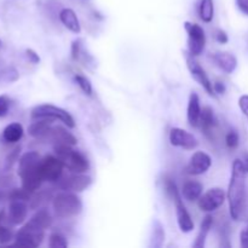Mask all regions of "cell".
<instances>
[{
	"label": "cell",
	"instance_id": "1",
	"mask_svg": "<svg viewBox=\"0 0 248 248\" xmlns=\"http://www.w3.org/2000/svg\"><path fill=\"white\" fill-rule=\"evenodd\" d=\"M246 174L242 160H235L227 194L230 216L234 220H239L242 217L246 207Z\"/></svg>",
	"mask_w": 248,
	"mask_h": 248
},
{
	"label": "cell",
	"instance_id": "2",
	"mask_svg": "<svg viewBox=\"0 0 248 248\" xmlns=\"http://www.w3.org/2000/svg\"><path fill=\"white\" fill-rule=\"evenodd\" d=\"M40 155L36 152H27L18 160V176L22 188L29 193H35L44 182L40 173Z\"/></svg>",
	"mask_w": 248,
	"mask_h": 248
},
{
	"label": "cell",
	"instance_id": "3",
	"mask_svg": "<svg viewBox=\"0 0 248 248\" xmlns=\"http://www.w3.org/2000/svg\"><path fill=\"white\" fill-rule=\"evenodd\" d=\"M55 154L64 169L69 170L72 173H85L89 171L90 164L84 154L73 149L70 145H56Z\"/></svg>",
	"mask_w": 248,
	"mask_h": 248
},
{
	"label": "cell",
	"instance_id": "4",
	"mask_svg": "<svg viewBox=\"0 0 248 248\" xmlns=\"http://www.w3.org/2000/svg\"><path fill=\"white\" fill-rule=\"evenodd\" d=\"M53 212L58 218L75 217L82 211V202L77 193L63 191L55 196L52 201Z\"/></svg>",
	"mask_w": 248,
	"mask_h": 248
},
{
	"label": "cell",
	"instance_id": "5",
	"mask_svg": "<svg viewBox=\"0 0 248 248\" xmlns=\"http://www.w3.org/2000/svg\"><path fill=\"white\" fill-rule=\"evenodd\" d=\"M165 188L171 199L173 200L174 205H176V215H177V222H178V227L181 232H190L194 230V222L191 216L189 215L188 210L184 206L183 200H182L181 193H179L178 188H177L176 183L172 179L167 178L165 181Z\"/></svg>",
	"mask_w": 248,
	"mask_h": 248
},
{
	"label": "cell",
	"instance_id": "6",
	"mask_svg": "<svg viewBox=\"0 0 248 248\" xmlns=\"http://www.w3.org/2000/svg\"><path fill=\"white\" fill-rule=\"evenodd\" d=\"M31 119L39 120V119H48V120H60L67 127L74 128L75 121L73 116L64 109L60 107L52 106V104H40L31 109Z\"/></svg>",
	"mask_w": 248,
	"mask_h": 248
},
{
	"label": "cell",
	"instance_id": "7",
	"mask_svg": "<svg viewBox=\"0 0 248 248\" xmlns=\"http://www.w3.org/2000/svg\"><path fill=\"white\" fill-rule=\"evenodd\" d=\"M45 232L31 227L28 223L23 225L15 235V246L22 248H36L41 245Z\"/></svg>",
	"mask_w": 248,
	"mask_h": 248
},
{
	"label": "cell",
	"instance_id": "8",
	"mask_svg": "<svg viewBox=\"0 0 248 248\" xmlns=\"http://www.w3.org/2000/svg\"><path fill=\"white\" fill-rule=\"evenodd\" d=\"M184 28L188 34L189 53L193 56H200L205 50L206 35L202 27L191 22H184Z\"/></svg>",
	"mask_w": 248,
	"mask_h": 248
},
{
	"label": "cell",
	"instance_id": "9",
	"mask_svg": "<svg viewBox=\"0 0 248 248\" xmlns=\"http://www.w3.org/2000/svg\"><path fill=\"white\" fill-rule=\"evenodd\" d=\"M92 183L91 177L86 176L85 173H73L69 176L61 177L56 184L63 191H70V193H81L86 190Z\"/></svg>",
	"mask_w": 248,
	"mask_h": 248
},
{
	"label": "cell",
	"instance_id": "10",
	"mask_svg": "<svg viewBox=\"0 0 248 248\" xmlns=\"http://www.w3.org/2000/svg\"><path fill=\"white\" fill-rule=\"evenodd\" d=\"M63 170L64 166L57 156L47 155L40 160V173L48 183H56L63 176Z\"/></svg>",
	"mask_w": 248,
	"mask_h": 248
},
{
	"label": "cell",
	"instance_id": "11",
	"mask_svg": "<svg viewBox=\"0 0 248 248\" xmlns=\"http://www.w3.org/2000/svg\"><path fill=\"white\" fill-rule=\"evenodd\" d=\"M225 196V191L222 188H211L198 200L199 208L203 212H213L224 203Z\"/></svg>",
	"mask_w": 248,
	"mask_h": 248
},
{
	"label": "cell",
	"instance_id": "12",
	"mask_svg": "<svg viewBox=\"0 0 248 248\" xmlns=\"http://www.w3.org/2000/svg\"><path fill=\"white\" fill-rule=\"evenodd\" d=\"M195 56L193 55H186V65H188V69L190 72L191 77L206 90L208 94H215V91H213V85L211 82L210 78L207 77L206 72L203 70V68L201 67L200 63L195 60Z\"/></svg>",
	"mask_w": 248,
	"mask_h": 248
},
{
	"label": "cell",
	"instance_id": "13",
	"mask_svg": "<svg viewBox=\"0 0 248 248\" xmlns=\"http://www.w3.org/2000/svg\"><path fill=\"white\" fill-rule=\"evenodd\" d=\"M170 143L173 147L183 148L186 150L195 149L199 144L198 140L190 132L178 127H174L170 131Z\"/></svg>",
	"mask_w": 248,
	"mask_h": 248
},
{
	"label": "cell",
	"instance_id": "14",
	"mask_svg": "<svg viewBox=\"0 0 248 248\" xmlns=\"http://www.w3.org/2000/svg\"><path fill=\"white\" fill-rule=\"evenodd\" d=\"M211 165H212V160H211L210 155L206 154L205 152H196L190 157V161L186 165V171L191 176H200L210 170Z\"/></svg>",
	"mask_w": 248,
	"mask_h": 248
},
{
	"label": "cell",
	"instance_id": "15",
	"mask_svg": "<svg viewBox=\"0 0 248 248\" xmlns=\"http://www.w3.org/2000/svg\"><path fill=\"white\" fill-rule=\"evenodd\" d=\"M45 140L52 143L53 145H70L74 147L77 145L78 140L69 132L65 130L62 126H51L48 130L47 136H46Z\"/></svg>",
	"mask_w": 248,
	"mask_h": 248
},
{
	"label": "cell",
	"instance_id": "16",
	"mask_svg": "<svg viewBox=\"0 0 248 248\" xmlns=\"http://www.w3.org/2000/svg\"><path fill=\"white\" fill-rule=\"evenodd\" d=\"M28 215V201L10 200L7 222L12 225H19L26 220Z\"/></svg>",
	"mask_w": 248,
	"mask_h": 248
},
{
	"label": "cell",
	"instance_id": "17",
	"mask_svg": "<svg viewBox=\"0 0 248 248\" xmlns=\"http://www.w3.org/2000/svg\"><path fill=\"white\" fill-rule=\"evenodd\" d=\"M212 61L219 69L227 74H232L237 67V60L232 53L227 51H217L212 55Z\"/></svg>",
	"mask_w": 248,
	"mask_h": 248
},
{
	"label": "cell",
	"instance_id": "18",
	"mask_svg": "<svg viewBox=\"0 0 248 248\" xmlns=\"http://www.w3.org/2000/svg\"><path fill=\"white\" fill-rule=\"evenodd\" d=\"M200 116H201V106H200V98H199L198 93L191 92L189 96L188 102V111H186V118H188V123L191 127H199L200 125Z\"/></svg>",
	"mask_w": 248,
	"mask_h": 248
},
{
	"label": "cell",
	"instance_id": "19",
	"mask_svg": "<svg viewBox=\"0 0 248 248\" xmlns=\"http://www.w3.org/2000/svg\"><path fill=\"white\" fill-rule=\"evenodd\" d=\"M58 18H60L61 23L67 29H69L70 31L75 34H79L81 31V27H80V22L78 19L77 14L73 11L72 9H61L60 15H58Z\"/></svg>",
	"mask_w": 248,
	"mask_h": 248
},
{
	"label": "cell",
	"instance_id": "20",
	"mask_svg": "<svg viewBox=\"0 0 248 248\" xmlns=\"http://www.w3.org/2000/svg\"><path fill=\"white\" fill-rule=\"evenodd\" d=\"M27 223L31 225V227L36 228V229L45 232L52 224V216H51V213L46 208H40V210H38L34 213L33 217Z\"/></svg>",
	"mask_w": 248,
	"mask_h": 248
},
{
	"label": "cell",
	"instance_id": "21",
	"mask_svg": "<svg viewBox=\"0 0 248 248\" xmlns=\"http://www.w3.org/2000/svg\"><path fill=\"white\" fill-rule=\"evenodd\" d=\"M52 123L53 120H48V119H39V120H35V123H33L28 127L29 136H31L35 140H45L48 130L52 126Z\"/></svg>",
	"mask_w": 248,
	"mask_h": 248
},
{
	"label": "cell",
	"instance_id": "22",
	"mask_svg": "<svg viewBox=\"0 0 248 248\" xmlns=\"http://www.w3.org/2000/svg\"><path fill=\"white\" fill-rule=\"evenodd\" d=\"M23 126H22L21 124L11 123L4 128L1 138L5 143H7V144H15V143L21 140V138L23 137Z\"/></svg>",
	"mask_w": 248,
	"mask_h": 248
},
{
	"label": "cell",
	"instance_id": "23",
	"mask_svg": "<svg viewBox=\"0 0 248 248\" xmlns=\"http://www.w3.org/2000/svg\"><path fill=\"white\" fill-rule=\"evenodd\" d=\"M203 186L200 182L188 181L183 184L182 188V195L188 201H198L202 195Z\"/></svg>",
	"mask_w": 248,
	"mask_h": 248
},
{
	"label": "cell",
	"instance_id": "24",
	"mask_svg": "<svg viewBox=\"0 0 248 248\" xmlns=\"http://www.w3.org/2000/svg\"><path fill=\"white\" fill-rule=\"evenodd\" d=\"M213 225V218L211 215H207L202 219V223L200 225V230H199V234L196 236L195 242H194V247L195 248H203L206 245V239H207L208 232H211Z\"/></svg>",
	"mask_w": 248,
	"mask_h": 248
},
{
	"label": "cell",
	"instance_id": "25",
	"mask_svg": "<svg viewBox=\"0 0 248 248\" xmlns=\"http://www.w3.org/2000/svg\"><path fill=\"white\" fill-rule=\"evenodd\" d=\"M165 241V230L161 223L159 220H154L153 223L152 237H150V247L160 248L162 247Z\"/></svg>",
	"mask_w": 248,
	"mask_h": 248
},
{
	"label": "cell",
	"instance_id": "26",
	"mask_svg": "<svg viewBox=\"0 0 248 248\" xmlns=\"http://www.w3.org/2000/svg\"><path fill=\"white\" fill-rule=\"evenodd\" d=\"M215 114H213V109L211 107H205L201 109V116H200V127L205 131V133H208L212 127L215 126Z\"/></svg>",
	"mask_w": 248,
	"mask_h": 248
},
{
	"label": "cell",
	"instance_id": "27",
	"mask_svg": "<svg viewBox=\"0 0 248 248\" xmlns=\"http://www.w3.org/2000/svg\"><path fill=\"white\" fill-rule=\"evenodd\" d=\"M215 15V6H213V0H201L199 5V16L206 23H210L213 19Z\"/></svg>",
	"mask_w": 248,
	"mask_h": 248
},
{
	"label": "cell",
	"instance_id": "28",
	"mask_svg": "<svg viewBox=\"0 0 248 248\" xmlns=\"http://www.w3.org/2000/svg\"><path fill=\"white\" fill-rule=\"evenodd\" d=\"M68 241L63 235H61L60 232H52L48 237V247L51 248H58V247H67Z\"/></svg>",
	"mask_w": 248,
	"mask_h": 248
},
{
	"label": "cell",
	"instance_id": "29",
	"mask_svg": "<svg viewBox=\"0 0 248 248\" xmlns=\"http://www.w3.org/2000/svg\"><path fill=\"white\" fill-rule=\"evenodd\" d=\"M74 80H75V82L78 84V86H79L80 89L85 92V93L89 94V96H91L92 94V84L86 77H84V75H81V74H77L74 77Z\"/></svg>",
	"mask_w": 248,
	"mask_h": 248
},
{
	"label": "cell",
	"instance_id": "30",
	"mask_svg": "<svg viewBox=\"0 0 248 248\" xmlns=\"http://www.w3.org/2000/svg\"><path fill=\"white\" fill-rule=\"evenodd\" d=\"M15 239V234L9 227L0 224V245H6Z\"/></svg>",
	"mask_w": 248,
	"mask_h": 248
},
{
	"label": "cell",
	"instance_id": "31",
	"mask_svg": "<svg viewBox=\"0 0 248 248\" xmlns=\"http://www.w3.org/2000/svg\"><path fill=\"white\" fill-rule=\"evenodd\" d=\"M239 142H240V137H239V133L236 131H229L225 137V143H227L228 148L230 149H235V148L239 147Z\"/></svg>",
	"mask_w": 248,
	"mask_h": 248
},
{
	"label": "cell",
	"instance_id": "32",
	"mask_svg": "<svg viewBox=\"0 0 248 248\" xmlns=\"http://www.w3.org/2000/svg\"><path fill=\"white\" fill-rule=\"evenodd\" d=\"M19 152H21V148L17 147L15 148L14 150H12L11 153H10L9 155H7L6 157V161H5V170H10L12 166H14V164L16 161H18V155H19Z\"/></svg>",
	"mask_w": 248,
	"mask_h": 248
},
{
	"label": "cell",
	"instance_id": "33",
	"mask_svg": "<svg viewBox=\"0 0 248 248\" xmlns=\"http://www.w3.org/2000/svg\"><path fill=\"white\" fill-rule=\"evenodd\" d=\"M10 107H11V99L5 94L0 96V118H5L9 114Z\"/></svg>",
	"mask_w": 248,
	"mask_h": 248
},
{
	"label": "cell",
	"instance_id": "34",
	"mask_svg": "<svg viewBox=\"0 0 248 248\" xmlns=\"http://www.w3.org/2000/svg\"><path fill=\"white\" fill-rule=\"evenodd\" d=\"M1 78L4 81L6 82H12V81H16L18 79V72H17L15 68L9 67L1 73Z\"/></svg>",
	"mask_w": 248,
	"mask_h": 248
},
{
	"label": "cell",
	"instance_id": "35",
	"mask_svg": "<svg viewBox=\"0 0 248 248\" xmlns=\"http://www.w3.org/2000/svg\"><path fill=\"white\" fill-rule=\"evenodd\" d=\"M239 107L248 120V94H244L239 99Z\"/></svg>",
	"mask_w": 248,
	"mask_h": 248
},
{
	"label": "cell",
	"instance_id": "36",
	"mask_svg": "<svg viewBox=\"0 0 248 248\" xmlns=\"http://www.w3.org/2000/svg\"><path fill=\"white\" fill-rule=\"evenodd\" d=\"M81 41L80 40H74L72 44V58L73 60H78L81 52Z\"/></svg>",
	"mask_w": 248,
	"mask_h": 248
},
{
	"label": "cell",
	"instance_id": "37",
	"mask_svg": "<svg viewBox=\"0 0 248 248\" xmlns=\"http://www.w3.org/2000/svg\"><path fill=\"white\" fill-rule=\"evenodd\" d=\"M26 56L27 58H28L29 62L33 63V64H38V63L40 62V57H39V55L35 52V51L31 50V48L26 50Z\"/></svg>",
	"mask_w": 248,
	"mask_h": 248
},
{
	"label": "cell",
	"instance_id": "38",
	"mask_svg": "<svg viewBox=\"0 0 248 248\" xmlns=\"http://www.w3.org/2000/svg\"><path fill=\"white\" fill-rule=\"evenodd\" d=\"M240 242H241V246L244 248H248V224L246 225L244 230L240 234Z\"/></svg>",
	"mask_w": 248,
	"mask_h": 248
},
{
	"label": "cell",
	"instance_id": "39",
	"mask_svg": "<svg viewBox=\"0 0 248 248\" xmlns=\"http://www.w3.org/2000/svg\"><path fill=\"white\" fill-rule=\"evenodd\" d=\"M225 90H227V87H225L224 82L222 81H216L215 84H213V91L216 92V93L218 94H223L225 92Z\"/></svg>",
	"mask_w": 248,
	"mask_h": 248
},
{
	"label": "cell",
	"instance_id": "40",
	"mask_svg": "<svg viewBox=\"0 0 248 248\" xmlns=\"http://www.w3.org/2000/svg\"><path fill=\"white\" fill-rule=\"evenodd\" d=\"M216 38H217L218 43L220 44H227L228 40H229V39H228V34L225 33L224 31H218Z\"/></svg>",
	"mask_w": 248,
	"mask_h": 248
},
{
	"label": "cell",
	"instance_id": "41",
	"mask_svg": "<svg viewBox=\"0 0 248 248\" xmlns=\"http://www.w3.org/2000/svg\"><path fill=\"white\" fill-rule=\"evenodd\" d=\"M236 4L239 9L248 16V0H236Z\"/></svg>",
	"mask_w": 248,
	"mask_h": 248
},
{
	"label": "cell",
	"instance_id": "42",
	"mask_svg": "<svg viewBox=\"0 0 248 248\" xmlns=\"http://www.w3.org/2000/svg\"><path fill=\"white\" fill-rule=\"evenodd\" d=\"M5 219L7 220L6 213H5V211L2 210V208H0V224H4Z\"/></svg>",
	"mask_w": 248,
	"mask_h": 248
},
{
	"label": "cell",
	"instance_id": "43",
	"mask_svg": "<svg viewBox=\"0 0 248 248\" xmlns=\"http://www.w3.org/2000/svg\"><path fill=\"white\" fill-rule=\"evenodd\" d=\"M242 164H244L245 170H246V172L248 173V154L245 156V160H242Z\"/></svg>",
	"mask_w": 248,
	"mask_h": 248
}]
</instances>
